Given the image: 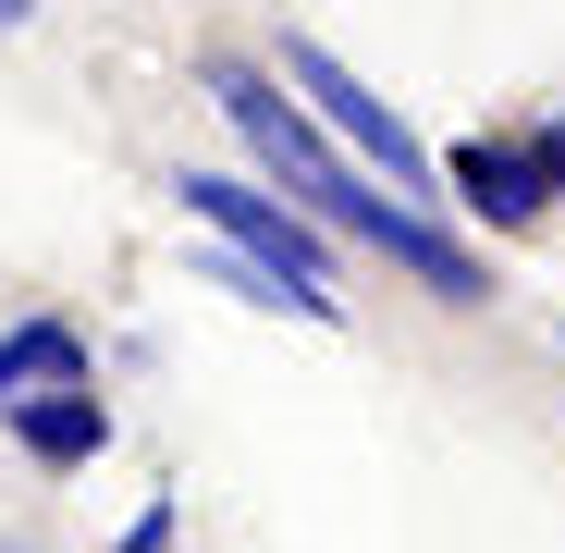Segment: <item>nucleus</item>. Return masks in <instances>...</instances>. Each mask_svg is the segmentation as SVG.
<instances>
[{"mask_svg": "<svg viewBox=\"0 0 565 553\" xmlns=\"http://www.w3.org/2000/svg\"><path fill=\"white\" fill-rule=\"evenodd\" d=\"M0 25H38V0H0Z\"/></svg>", "mask_w": 565, "mask_h": 553, "instance_id": "obj_8", "label": "nucleus"}, {"mask_svg": "<svg viewBox=\"0 0 565 553\" xmlns=\"http://www.w3.org/2000/svg\"><path fill=\"white\" fill-rule=\"evenodd\" d=\"M210 99L234 111V136L282 172V198H308V222H320V198H332V184H344V160L320 148V124L296 111V99H282V86L258 74V62H210Z\"/></svg>", "mask_w": 565, "mask_h": 553, "instance_id": "obj_2", "label": "nucleus"}, {"mask_svg": "<svg viewBox=\"0 0 565 553\" xmlns=\"http://www.w3.org/2000/svg\"><path fill=\"white\" fill-rule=\"evenodd\" d=\"M184 210H198L246 270H270V296H282V320H344V296H332V258H320V234H308V210H282L270 184H234V172H184L172 184Z\"/></svg>", "mask_w": 565, "mask_h": 553, "instance_id": "obj_1", "label": "nucleus"}, {"mask_svg": "<svg viewBox=\"0 0 565 553\" xmlns=\"http://www.w3.org/2000/svg\"><path fill=\"white\" fill-rule=\"evenodd\" d=\"M13 430H25V455H50V468H86V455L111 443V394L38 382V394H13Z\"/></svg>", "mask_w": 565, "mask_h": 553, "instance_id": "obj_5", "label": "nucleus"}, {"mask_svg": "<svg viewBox=\"0 0 565 553\" xmlns=\"http://www.w3.org/2000/svg\"><path fill=\"white\" fill-rule=\"evenodd\" d=\"M541 172H553V198H565V111L541 124Z\"/></svg>", "mask_w": 565, "mask_h": 553, "instance_id": "obj_7", "label": "nucleus"}, {"mask_svg": "<svg viewBox=\"0 0 565 553\" xmlns=\"http://www.w3.org/2000/svg\"><path fill=\"white\" fill-rule=\"evenodd\" d=\"M38 382H86V344H74L62 320H25L13 344H0V406H13V394H38Z\"/></svg>", "mask_w": 565, "mask_h": 553, "instance_id": "obj_6", "label": "nucleus"}, {"mask_svg": "<svg viewBox=\"0 0 565 553\" xmlns=\"http://www.w3.org/2000/svg\"><path fill=\"white\" fill-rule=\"evenodd\" d=\"M282 86H296V99H320V124H332L369 172H382V184H406V198H430V184H443V172H430V148H418L382 99H369V86H356L332 50H308V38H296V50H282Z\"/></svg>", "mask_w": 565, "mask_h": 553, "instance_id": "obj_3", "label": "nucleus"}, {"mask_svg": "<svg viewBox=\"0 0 565 553\" xmlns=\"http://www.w3.org/2000/svg\"><path fill=\"white\" fill-rule=\"evenodd\" d=\"M443 172H455V198L480 210V222H504V234H529V222L553 210V172H541V148H504V136H467V148H455Z\"/></svg>", "mask_w": 565, "mask_h": 553, "instance_id": "obj_4", "label": "nucleus"}]
</instances>
